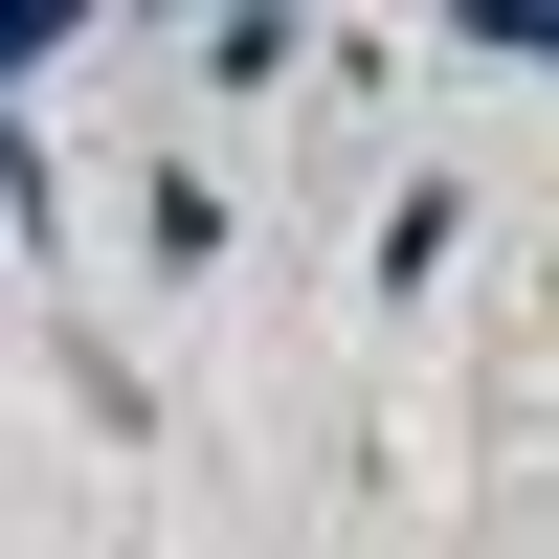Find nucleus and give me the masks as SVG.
<instances>
[{"mask_svg": "<svg viewBox=\"0 0 559 559\" xmlns=\"http://www.w3.org/2000/svg\"><path fill=\"white\" fill-rule=\"evenodd\" d=\"M448 269H471V202H448V179H403V202H381V292H448Z\"/></svg>", "mask_w": 559, "mask_h": 559, "instance_id": "obj_1", "label": "nucleus"}, {"mask_svg": "<svg viewBox=\"0 0 559 559\" xmlns=\"http://www.w3.org/2000/svg\"><path fill=\"white\" fill-rule=\"evenodd\" d=\"M292 68H313L292 0H224V23H202V90H292Z\"/></svg>", "mask_w": 559, "mask_h": 559, "instance_id": "obj_2", "label": "nucleus"}, {"mask_svg": "<svg viewBox=\"0 0 559 559\" xmlns=\"http://www.w3.org/2000/svg\"><path fill=\"white\" fill-rule=\"evenodd\" d=\"M134 247H157V269H224V179L157 157V179H134Z\"/></svg>", "mask_w": 559, "mask_h": 559, "instance_id": "obj_3", "label": "nucleus"}, {"mask_svg": "<svg viewBox=\"0 0 559 559\" xmlns=\"http://www.w3.org/2000/svg\"><path fill=\"white\" fill-rule=\"evenodd\" d=\"M448 45L471 68H559V0H448Z\"/></svg>", "mask_w": 559, "mask_h": 559, "instance_id": "obj_4", "label": "nucleus"}, {"mask_svg": "<svg viewBox=\"0 0 559 559\" xmlns=\"http://www.w3.org/2000/svg\"><path fill=\"white\" fill-rule=\"evenodd\" d=\"M68 45H90V0H0V90H23V68H68Z\"/></svg>", "mask_w": 559, "mask_h": 559, "instance_id": "obj_5", "label": "nucleus"}, {"mask_svg": "<svg viewBox=\"0 0 559 559\" xmlns=\"http://www.w3.org/2000/svg\"><path fill=\"white\" fill-rule=\"evenodd\" d=\"M0 292H23V247H0Z\"/></svg>", "mask_w": 559, "mask_h": 559, "instance_id": "obj_6", "label": "nucleus"}]
</instances>
